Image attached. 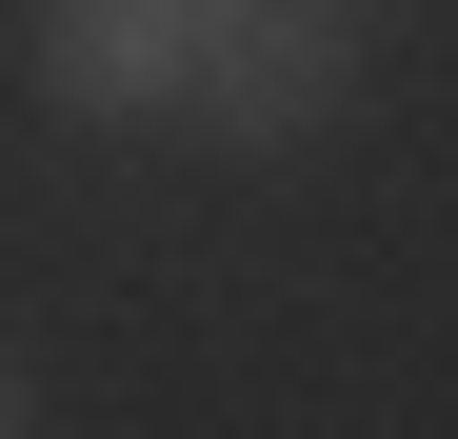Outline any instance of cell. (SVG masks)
Returning a JSON list of instances; mask_svg holds the SVG:
<instances>
[{"label": "cell", "instance_id": "cell-1", "mask_svg": "<svg viewBox=\"0 0 458 439\" xmlns=\"http://www.w3.org/2000/svg\"><path fill=\"white\" fill-rule=\"evenodd\" d=\"M180 120L219 140V160H319V140L359 120V21H339V0H259V21H219L199 81H180Z\"/></svg>", "mask_w": 458, "mask_h": 439}, {"label": "cell", "instance_id": "cell-2", "mask_svg": "<svg viewBox=\"0 0 458 439\" xmlns=\"http://www.w3.org/2000/svg\"><path fill=\"white\" fill-rule=\"evenodd\" d=\"M21 81H40V120H180L199 21H180V0H40V21H21Z\"/></svg>", "mask_w": 458, "mask_h": 439}, {"label": "cell", "instance_id": "cell-3", "mask_svg": "<svg viewBox=\"0 0 458 439\" xmlns=\"http://www.w3.org/2000/svg\"><path fill=\"white\" fill-rule=\"evenodd\" d=\"M21 419H40V400H21V359H0V439H21Z\"/></svg>", "mask_w": 458, "mask_h": 439}, {"label": "cell", "instance_id": "cell-4", "mask_svg": "<svg viewBox=\"0 0 458 439\" xmlns=\"http://www.w3.org/2000/svg\"><path fill=\"white\" fill-rule=\"evenodd\" d=\"M339 21H378V0H339Z\"/></svg>", "mask_w": 458, "mask_h": 439}]
</instances>
